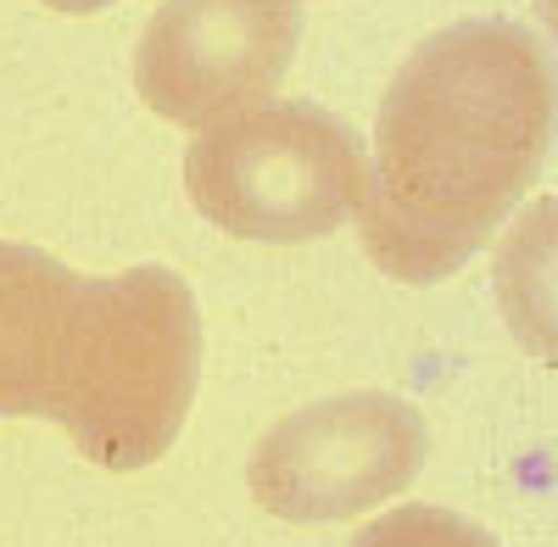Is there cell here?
<instances>
[{"mask_svg": "<svg viewBox=\"0 0 558 547\" xmlns=\"http://www.w3.org/2000/svg\"><path fill=\"white\" fill-rule=\"evenodd\" d=\"M302 45V0H162L134 45V89L157 118L207 129L274 101Z\"/></svg>", "mask_w": 558, "mask_h": 547, "instance_id": "cell-5", "label": "cell"}, {"mask_svg": "<svg viewBox=\"0 0 558 547\" xmlns=\"http://www.w3.org/2000/svg\"><path fill=\"white\" fill-rule=\"evenodd\" d=\"M368 185L357 134L307 101H257L184 151V191L213 230L263 246H302L347 230Z\"/></svg>", "mask_w": 558, "mask_h": 547, "instance_id": "cell-3", "label": "cell"}, {"mask_svg": "<svg viewBox=\"0 0 558 547\" xmlns=\"http://www.w3.org/2000/svg\"><path fill=\"white\" fill-rule=\"evenodd\" d=\"M202 380L196 291L162 263L84 280L73 363L57 397V425L89 464L134 475L191 425Z\"/></svg>", "mask_w": 558, "mask_h": 547, "instance_id": "cell-2", "label": "cell"}, {"mask_svg": "<svg viewBox=\"0 0 558 547\" xmlns=\"http://www.w3.org/2000/svg\"><path fill=\"white\" fill-rule=\"evenodd\" d=\"M84 274L0 241V420H51L73 363Z\"/></svg>", "mask_w": 558, "mask_h": 547, "instance_id": "cell-6", "label": "cell"}, {"mask_svg": "<svg viewBox=\"0 0 558 547\" xmlns=\"http://www.w3.org/2000/svg\"><path fill=\"white\" fill-rule=\"evenodd\" d=\"M553 68L536 34L463 23L397 68L380 118L357 235L380 274L436 285L497 241L547 157Z\"/></svg>", "mask_w": 558, "mask_h": 547, "instance_id": "cell-1", "label": "cell"}, {"mask_svg": "<svg viewBox=\"0 0 558 547\" xmlns=\"http://www.w3.org/2000/svg\"><path fill=\"white\" fill-rule=\"evenodd\" d=\"M430 452L425 414L391 391H347L274 420L246 464L252 503L279 525H347L413 486Z\"/></svg>", "mask_w": 558, "mask_h": 547, "instance_id": "cell-4", "label": "cell"}, {"mask_svg": "<svg viewBox=\"0 0 558 547\" xmlns=\"http://www.w3.org/2000/svg\"><path fill=\"white\" fill-rule=\"evenodd\" d=\"M39 7H51V12H62V17H89V12L118 7V0H39Z\"/></svg>", "mask_w": 558, "mask_h": 547, "instance_id": "cell-8", "label": "cell"}, {"mask_svg": "<svg viewBox=\"0 0 558 547\" xmlns=\"http://www.w3.org/2000/svg\"><path fill=\"white\" fill-rule=\"evenodd\" d=\"M352 547H497L475 520H463L452 509H436V503H402L380 520H368Z\"/></svg>", "mask_w": 558, "mask_h": 547, "instance_id": "cell-7", "label": "cell"}]
</instances>
